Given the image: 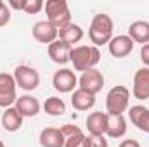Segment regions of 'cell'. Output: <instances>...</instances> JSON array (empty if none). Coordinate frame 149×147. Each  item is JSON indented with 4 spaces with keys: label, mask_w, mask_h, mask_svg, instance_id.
<instances>
[{
    "label": "cell",
    "mask_w": 149,
    "mask_h": 147,
    "mask_svg": "<svg viewBox=\"0 0 149 147\" xmlns=\"http://www.w3.org/2000/svg\"><path fill=\"white\" fill-rule=\"evenodd\" d=\"M14 107L19 111V114L23 118H33L40 112V102H38L37 97H31V95H21L17 97Z\"/></svg>",
    "instance_id": "15"
},
{
    "label": "cell",
    "mask_w": 149,
    "mask_h": 147,
    "mask_svg": "<svg viewBox=\"0 0 149 147\" xmlns=\"http://www.w3.org/2000/svg\"><path fill=\"white\" fill-rule=\"evenodd\" d=\"M88 37L95 47L109 43L113 38V19L108 14H95L88 28Z\"/></svg>",
    "instance_id": "2"
},
{
    "label": "cell",
    "mask_w": 149,
    "mask_h": 147,
    "mask_svg": "<svg viewBox=\"0 0 149 147\" xmlns=\"http://www.w3.org/2000/svg\"><path fill=\"white\" fill-rule=\"evenodd\" d=\"M9 7L12 9H17V10H24V5H26V0H9L7 3Z\"/></svg>",
    "instance_id": "29"
},
{
    "label": "cell",
    "mask_w": 149,
    "mask_h": 147,
    "mask_svg": "<svg viewBox=\"0 0 149 147\" xmlns=\"http://www.w3.org/2000/svg\"><path fill=\"white\" fill-rule=\"evenodd\" d=\"M127 133V119L123 116H109L106 135L111 139H120Z\"/></svg>",
    "instance_id": "21"
},
{
    "label": "cell",
    "mask_w": 149,
    "mask_h": 147,
    "mask_svg": "<svg viewBox=\"0 0 149 147\" xmlns=\"http://www.w3.org/2000/svg\"><path fill=\"white\" fill-rule=\"evenodd\" d=\"M45 7V3L42 0H26V5H24V12L26 14H37L42 9Z\"/></svg>",
    "instance_id": "24"
},
{
    "label": "cell",
    "mask_w": 149,
    "mask_h": 147,
    "mask_svg": "<svg viewBox=\"0 0 149 147\" xmlns=\"http://www.w3.org/2000/svg\"><path fill=\"white\" fill-rule=\"evenodd\" d=\"M2 126L7 132H16L23 126V116L16 107H7L2 114Z\"/></svg>",
    "instance_id": "19"
},
{
    "label": "cell",
    "mask_w": 149,
    "mask_h": 147,
    "mask_svg": "<svg viewBox=\"0 0 149 147\" xmlns=\"http://www.w3.org/2000/svg\"><path fill=\"white\" fill-rule=\"evenodd\" d=\"M3 5H5V2H2V0H0V9H2Z\"/></svg>",
    "instance_id": "31"
},
{
    "label": "cell",
    "mask_w": 149,
    "mask_h": 147,
    "mask_svg": "<svg viewBox=\"0 0 149 147\" xmlns=\"http://www.w3.org/2000/svg\"><path fill=\"white\" fill-rule=\"evenodd\" d=\"M128 101H130V92L127 87L123 85L113 87L106 97L108 116H123V112L128 111Z\"/></svg>",
    "instance_id": "3"
},
{
    "label": "cell",
    "mask_w": 149,
    "mask_h": 147,
    "mask_svg": "<svg viewBox=\"0 0 149 147\" xmlns=\"http://www.w3.org/2000/svg\"><path fill=\"white\" fill-rule=\"evenodd\" d=\"M130 121L144 133H149V109L144 106H132L128 109Z\"/></svg>",
    "instance_id": "17"
},
{
    "label": "cell",
    "mask_w": 149,
    "mask_h": 147,
    "mask_svg": "<svg viewBox=\"0 0 149 147\" xmlns=\"http://www.w3.org/2000/svg\"><path fill=\"white\" fill-rule=\"evenodd\" d=\"M90 147H108V140L104 137H92Z\"/></svg>",
    "instance_id": "28"
},
{
    "label": "cell",
    "mask_w": 149,
    "mask_h": 147,
    "mask_svg": "<svg viewBox=\"0 0 149 147\" xmlns=\"http://www.w3.org/2000/svg\"><path fill=\"white\" fill-rule=\"evenodd\" d=\"M9 21H10V9H9V5L5 3V5L0 9V28L5 26Z\"/></svg>",
    "instance_id": "25"
},
{
    "label": "cell",
    "mask_w": 149,
    "mask_h": 147,
    "mask_svg": "<svg viewBox=\"0 0 149 147\" xmlns=\"http://www.w3.org/2000/svg\"><path fill=\"white\" fill-rule=\"evenodd\" d=\"M141 61H142L144 66L149 68V43L142 45V49H141Z\"/></svg>",
    "instance_id": "27"
},
{
    "label": "cell",
    "mask_w": 149,
    "mask_h": 147,
    "mask_svg": "<svg viewBox=\"0 0 149 147\" xmlns=\"http://www.w3.org/2000/svg\"><path fill=\"white\" fill-rule=\"evenodd\" d=\"M108 121H109L108 112H102V111L90 112L87 118V130L90 137H104L108 130Z\"/></svg>",
    "instance_id": "9"
},
{
    "label": "cell",
    "mask_w": 149,
    "mask_h": 147,
    "mask_svg": "<svg viewBox=\"0 0 149 147\" xmlns=\"http://www.w3.org/2000/svg\"><path fill=\"white\" fill-rule=\"evenodd\" d=\"M57 33H59V30L49 21H38L33 26V38L40 43H49L50 45L52 42H56Z\"/></svg>",
    "instance_id": "11"
},
{
    "label": "cell",
    "mask_w": 149,
    "mask_h": 147,
    "mask_svg": "<svg viewBox=\"0 0 149 147\" xmlns=\"http://www.w3.org/2000/svg\"><path fill=\"white\" fill-rule=\"evenodd\" d=\"M52 85H54V88L57 92L70 94L78 85V78L74 76V73L71 69H57L54 73V76H52Z\"/></svg>",
    "instance_id": "7"
},
{
    "label": "cell",
    "mask_w": 149,
    "mask_h": 147,
    "mask_svg": "<svg viewBox=\"0 0 149 147\" xmlns=\"http://www.w3.org/2000/svg\"><path fill=\"white\" fill-rule=\"evenodd\" d=\"M78 85H80V88H83L87 92L97 94L104 87V74L101 73L99 69H95V68L88 69V71L81 73V76L78 78Z\"/></svg>",
    "instance_id": "8"
},
{
    "label": "cell",
    "mask_w": 149,
    "mask_h": 147,
    "mask_svg": "<svg viewBox=\"0 0 149 147\" xmlns=\"http://www.w3.org/2000/svg\"><path fill=\"white\" fill-rule=\"evenodd\" d=\"M43 111L50 116H63L66 112V104L59 97H49L43 102Z\"/></svg>",
    "instance_id": "22"
},
{
    "label": "cell",
    "mask_w": 149,
    "mask_h": 147,
    "mask_svg": "<svg viewBox=\"0 0 149 147\" xmlns=\"http://www.w3.org/2000/svg\"><path fill=\"white\" fill-rule=\"evenodd\" d=\"M71 50H73V47H71L70 43H66V42H61V40L52 42V43L49 45V55H50V59H52L54 62H57V64H66V62H70V59H71Z\"/></svg>",
    "instance_id": "13"
},
{
    "label": "cell",
    "mask_w": 149,
    "mask_h": 147,
    "mask_svg": "<svg viewBox=\"0 0 149 147\" xmlns=\"http://www.w3.org/2000/svg\"><path fill=\"white\" fill-rule=\"evenodd\" d=\"M134 40L128 37V35H118V37H113L111 42L108 43V49H109V54L116 59H121V57H127L132 49H134Z\"/></svg>",
    "instance_id": "10"
},
{
    "label": "cell",
    "mask_w": 149,
    "mask_h": 147,
    "mask_svg": "<svg viewBox=\"0 0 149 147\" xmlns=\"http://www.w3.org/2000/svg\"><path fill=\"white\" fill-rule=\"evenodd\" d=\"M57 38H59L61 42H66V43H70V45L73 47L76 42H80V40L83 38V30H81L78 24L70 23L68 26H64V28H61V30H59Z\"/></svg>",
    "instance_id": "20"
},
{
    "label": "cell",
    "mask_w": 149,
    "mask_h": 147,
    "mask_svg": "<svg viewBox=\"0 0 149 147\" xmlns=\"http://www.w3.org/2000/svg\"><path fill=\"white\" fill-rule=\"evenodd\" d=\"M118 147H141V144L137 140H134V139H127V140H123Z\"/></svg>",
    "instance_id": "30"
},
{
    "label": "cell",
    "mask_w": 149,
    "mask_h": 147,
    "mask_svg": "<svg viewBox=\"0 0 149 147\" xmlns=\"http://www.w3.org/2000/svg\"><path fill=\"white\" fill-rule=\"evenodd\" d=\"M101 61V52L97 47H90V45H80V47H74L71 50V59L70 62L73 64L74 71H88V69H94Z\"/></svg>",
    "instance_id": "1"
},
{
    "label": "cell",
    "mask_w": 149,
    "mask_h": 147,
    "mask_svg": "<svg viewBox=\"0 0 149 147\" xmlns=\"http://www.w3.org/2000/svg\"><path fill=\"white\" fill-rule=\"evenodd\" d=\"M0 147H5V146H3V142H2V140H0Z\"/></svg>",
    "instance_id": "32"
},
{
    "label": "cell",
    "mask_w": 149,
    "mask_h": 147,
    "mask_svg": "<svg viewBox=\"0 0 149 147\" xmlns=\"http://www.w3.org/2000/svg\"><path fill=\"white\" fill-rule=\"evenodd\" d=\"M92 144V137L83 135V132H78L74 135L66 137V144L64 147H90Z\"/></svg>",
    "instance_id": "23"
},
{
    "label": "cell",
    "mask_w": 149,
    "mask_h": 147,
    "mask_svg": "<svg viewBox=\"0 0 149 147\" xmlns=\"http://www.w3.org/2000/svg\"><path fill=\"white\" fill-rule=\"evenodd\" d=\"M134 97L139 101L149 99V68H142L134 74Z\"/></svg>",
    "instance_id": "12"
},
{
    "label": "cell",
    "mask_w": 149,
    "mask_h": 147,
    "mask_svg": "<svg viewBox=\"0 0 149 147\" xmlns=\"http://www.w3.org/2000/svg\"><path fill=\"white\" fill-rule=\"evenodd\" d=\"M128 37L134 43H149V23L148 21H134L128 28Z\"/></svg>",
    "instance_id": "18"
},
{
    "label": "cell",
    "mask_w": 149,
    "mask_h": 147,
    "mask_svg": "<svg viewBox=\"0 0 149 147\" xmlns=\"http://www.w3.org/2000/svg\"><path fill=\"white\" fill-rule=\"evenodd\" d=\"M66 144V137L61 132V128H43L40 133V146L42 147H64Z\"/></svg>",
    "instance_id": "14"
},
{
    "label": "cell",
    "mask_w": 149,
    "mask_h": 147,
    "mask_svg": "<svg viewBox=\"0 0 149 147\" xmlns=\"http://www.w3.org/2000/svg\"><path fill=\"white\" fill-rule=\"evenodd\" d=\"M61 132L64 133V137H70V135H74V133H78L81 130L76 125H64V126H61Z\"/></svg>",
    "instance_id": "26"
},
{
    "label": "cell",
    "mask_w": 149,
    "mask_h": 147,
    "mask_svg": "<svg viewBox=\"0 0 149 147\" xmlns=\"http://www.w3.org/2000/svg\"><path fill=\"white\" fill-rule=\"evenodd\" d=\"M43 9L47 12V21L52 23L57 30H61L71 23V12H70L66 0H47Z\"/></svg>",
    "instance_id": "4"
},
{
    "label": "cell",
    "mask_w": 149,
    "mask_h": 147,
    "mask_svg": "<svg viewBox=\"0 0 149 147\" xmlns=\"http://www.w3.org/2000/svg\"><path fill=\"white\" fill-rule=\"evenodd\" d=\"M14 80H16V85H17L19 88L30 92V90H35L38 87V83H40V74H38V71L35 68L21 64V66H17V68L14 69Z\"/></svg>",
    "instance_id": "5"
},
{
    "label": "cell",
    "mask_w": 149,
    "mask_h": 147,
    "mask_svg": "<svg viewBox=\"0 0 149 147\" xmlns=\"http://www.w3.org/2000/svg\"><path fill=\"white\" fill-rule=\"evenodd\" d=\"M16 80L9 73H0V107H12L17 101L16 94Z\"/></svg>",
    "instance_id": "6"
},
{
    "label": "cell",
    "mask_w": 149,
    "mask_h": 147,
    "mask_svg": "<svg viewBox=\"0 0 149 147\" xmlns=\"http://www.w3.org/2000/svg\"><path fill=\"white\" fill-rule=\"evenodd\" d=\"M71 104L76 111H87L92 109L95 104V94L87 92L83 88H76L71 95Z\"/></svg>",
    "instance_id": "16"
}]
</instances>
